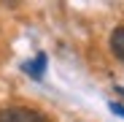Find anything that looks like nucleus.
<instances>
[{
    "instance_id": "nucleus-1",
    "label": "nucleus",
    "mask_w": 124,
    "mask_h": 122,
    "mask_svg": "<svg viewBox=\"0 0 124 122\" xmlns=\"http://www.w3.org/2000/svg\"><path fill=\"white\" fill-rule=\"evenodd\" d=\"M0 122H49V119L27 106H6L0 109Z\"/></svg>"
},
{
    "instance_id": "nucleus-2",
    "label": "nucleus",
    "mask_w": 124,
    "mask_h": 122,
    "mask_svg": "<svg viewBox=\"0 0 124 122\" xmlns=\"http://www.w3.org/2000/svg\"><path fill=\"white\" fill-rule=\"evenodd\" d=\"M22 68H24V73H30L32 79H40V76H43V68H46V54H43V52H38L32 63H24Z\"/></svg>"
},
{
    "instance_id": "nucleus-3",
    "label": "nucleus",
    "mask_w": 124,
    "mask_h": 122,
    "mask_svg": "<svg viewBox=\"0 0 124 122\" xmlns=\"http://www.w3.org/2000/svg\"><path fill=\"white\" fill-rule=\"evenodd\" d=\"M111 49H113V54L124 63V27H116L113 33H111Z\"/></svg>"
},
{
    "instance_id": "nucleus-4",
    "label": "nucleus",
    "mask_w": 124,
    "mask_h": 122,
    "mask_svg": "<svg viewBox=\"0 0 124 122\" xmlns=\"http://www.w3.org/2000/svg\"><path fill=\"white\" fill-rule=\"evenodd\" d=\"M111 109H113L116 114H121V117H124V106H121V103H111Z\"/></svg>"
},
{
    "instance_id": "nucleus-5",
    "label": "nucleus",
    "mask_w": 124,
    "mask_h": 122,
    "mask_svg": "<svg viewBox=\"0 0 124 122\" xmlns=\"http://www.w3.org/2000/svg\"><path fill=\"white\" fill-rule=\"evenodd\" d=\"M116 92H119V95H121V98H124V87H116Z\"/></svg>"
}]
</instances>
